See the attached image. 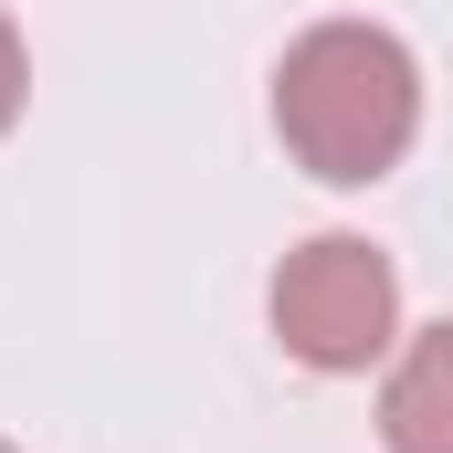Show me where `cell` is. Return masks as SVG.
Masks as SVG:
<instances>
[{"mask_svg": "<svg viewBox=\"0 0 453 453\" xmlns=\"http://www.w3.org/2000/svg\"><path fill=\"white\" fill-rule=\"evenodd\" d=\"M264 317H274V338H285L296 369L358 380V369H380L401 348V274H390V253L369 232H317V242H296L274 264Z\"/></svg>", "mask_w": 453, "mask_h": 453, "instance_id": "7a4b0ae2", "label": "cell"}, {"mask_svg": "<svg viewBox=\"0 0 453 453\" xmlns=\"http://www.w3.org/2000/svg\"><path fill=\"white\" fill-rule=\"evenodd\" d=\"M380 443L390 453H453V317L411 327L380 380Z\"/></svg>", "mask_w": 453, "mask_h": 453, "instance_id": "3957f363", "label": "cell"}, {"mask_svg": "<svg viewBox=\"0 0 453 453\" xmlns=\"http://www.w3.org/2000/svg\"><path fill=\"white\" fill-rule=\"evenodd\" d=\"M21 106H32V42H21V21L0 11V137L21 127Z\"/></svg>", "mask_w": 453, "mask_h": 453, "instance_id": "277c9868", "label": "cell"}, {"mask_svg": "<svg viewBox=\"0 0 453 453\" xmlns=\"http://www.w3.org/2000/svg\"><path fill=\"white\" fill-rule=\"evenodd\" d=\"M274 137L327 190L390 180L422 137V53L390 21H306L274 64Z\"/></svg>", "mask_w": 453, "mask_h": 453, "instance_id": "6da1fadb", "label": "cell"}, {"mask_svg": "<svg viewBox=\"0 0 453 453\" xmlns=\"http://www.w3.org/2000/svg\"><path fill=\"white\" fill-rule=\"evenodd\" d=\"M0 453H11V443H0Z\"/></svg>", "mask_w": 453, "mask_h": 453, "instance_id": "5b68a950", "label": "cell"}]
</instances>
